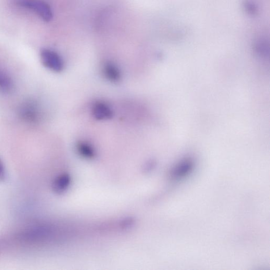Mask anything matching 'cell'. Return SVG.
<instances>
[{"instance_id": "cell-1", "label": "cell", "mask_w": 270, "mask_h": 270, "mask_svg": "<svg viewBox=\"0 0 270 270\" xmlns=\"http://www.w3.org/2000/svg\"><path fill=\"white\" fill-rule=\"evenodd\" d=\"M18 111L22 120L30 124L38 123L42 117L41 107L36 100H25L18 107Z\"/></svg>"}, {"instance_id": "cell-2", "label": "cell", "mask_w": 270, "mask_h": 270, "mask_svg": "<svg viewBox=\"0 0 270 270\" xmlns=\"http://www.w3.org/2000/svg\"><path fill=\"white\" fill-rule=\"evenodd\" d=\"M18 3L21 7L35 12L44 21L48 22L52 19L51 8L43 0H19Z\"/></svg>"}, {"instance_id": "cell-3", "label": "cell", "mask_w": 270, "mask_h": 270, "mask_svg": "<svg viewBox=\"0 0 270 270\" xmlns=\"http://www.w3.org/2000/svg\"><path fill=\"white\" fill-rule=\"evenodd\" d=\"M42 64L48 70L59 72L64 68V63L61 56L53 50L43 49L40 52Z\"/></svg>"}, {"instance_id": "cell-4", "label": "cell", "mask_w": 270, "mask_h": 270, "mask_svg": "<svg viewBox=\"0 0 270 270\" xmlns=\"http://www.w3.org/2000/svg\"><path fill=\"white\" fill-rule=\"evenodd\" d=\"M92 114L98 120L109 119L112 117L113 112L108 105L103 102H97L92 107Z\"/></svg>"}, {"instance_id": "cell-5", "label": "cell", "mask_w": 270, "mask_h": 270, "mask_svg": "<svg viewBox=\"0 0 270 270\" xmlns=\"http://www.w3.org/2000/svg\"><path fill=\"white\" fill-rule=\"evenodd\" d=\"M105 77L112 82H117L121 78V74L119 69L111 63H108L104 67Z\"/></svg>"}, {"instance_id": "cell-6", "label": "cell", "mask_w": 270, "mask_h": 270, "mask_svg": "<svg viewBox=\"0 0 270 270\" xmlns=\"http://www.w3.org/2000/svg\"><path fill=\"white\" fill-rule=\"evenodd\" d=\"M14 83L9 75L0 69V91L9 92L13 90Z\"/></svg>"}, {"instance_id": "cell-7", "label": "cell", "mask_w": 270, "mask_h": 270, "mask_svg": "<svg viewBox=\"0 0 270 270\" xmlns=\"http://www.w3.org/2000/svg\"><path fill=\"white\" fill-rule=\"evenodd\" d=\"M77 148L79 153L85 156L92 157L94 154V150L92 146L85 142L79 143Z\"/></svg>"}, {"instance_id": "cell-8", "label": "cell", "mask_w": 270, "mask_h": 270, "mask_svg": "<svg viewBox=\"0 0 270 270\" xmlns=\"http://www.w3.org/2000/svg\"><path fill=\"white\" fill-rule=\"evenodd\" d=\"M6 177H7V174H6L5 169L3 162L0 159V181H4Z\"/></svg>"}]
</instances>
